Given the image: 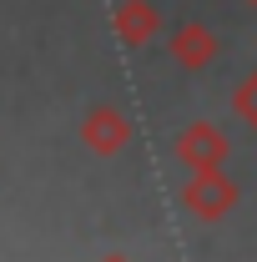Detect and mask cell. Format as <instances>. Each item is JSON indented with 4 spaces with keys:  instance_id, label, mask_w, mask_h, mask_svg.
Returning a JSON list of instances; mask_svg holds the SVG:
<instances>
[{
    "instance_id": "obj_1",
    "label": "cell",
    "mask_w": 257,
    "mask_h": 262,
    "mask_svg": "<svg viewBox=\"0 0 257 262\" xmlns=\"http://www.w3.org/2000/svg\"><path fill=\"white\" fill-rule=\"evenodd\" d=\"M172 51H177V61H182V66H207L217 46H212V35L202 31V26H187V31H177Z\"/></svg>"
},
{
    "instance_id": "obj_2",
    "label": "cell",
    "mask_w": 257,
    "mask_h": 262,
    "mask_svg": "<svg viewBox=\"0 0 257 262\" xmlns=\"http://www.w3.org/2000/svg\"><path fill=\"white\" fill-rule=\"evenodd\" d=\"M121 35H126L131 46H141V40H152V31H157V15H152V5H141V0H131V5H121Z\"/></svg>"
},
{
    "instance_id": "obj_3",
    "label": "cell",
    "mask_w": 257,
    "mask_h": 262,
    "mask_svg": "<svg viewBox=\"0 0 257 262\" xmlns=\"http://www.w3.org/2000/svg\"><path fill=\"white\" fill-rule=\"evenodd\" d=\"M91 141H96V146H116V141H121V116L96 111V116H91Z\"/></svg>"
},
{
    "instance_id": "obj_4",
    "label": "cell",
    "mask_w": 257,
    "mask_h": 262,
    "mask_svg": "<svg viewBox=\"0 0 257 262\" xmlns=\"http://www.w3.org/2000/svg\"><path fill=\"white\" fill-rule=\"evenodd\" d=\"M237 106H242V111H247V116L257 121V76L247 81V86H242V96H237Z\"/></svg>"
}]
</instances>
